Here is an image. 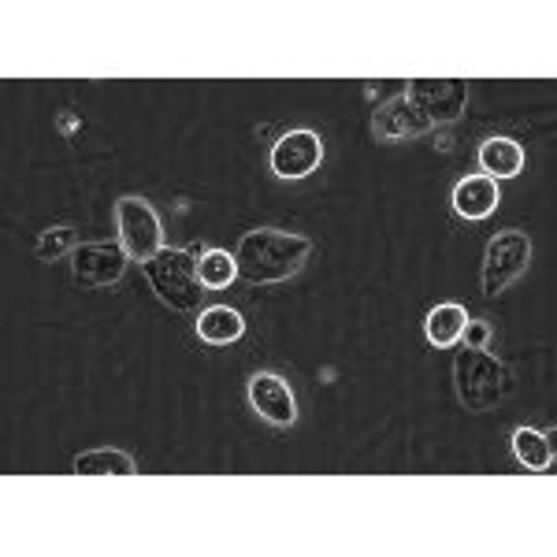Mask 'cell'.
<instances>
[{"mask_svg":"<svg viewBox=\"0 0 557 557\" xmlns=\"http://www.w3.org/2000/svg\"><path fill=\"white\" fill-rule=\"evenodd\" d=\"M513 454H517V461L532 472H546L554 465V443H550V435L539 428L513 431Z\"/></svg>","mask_w":557,"mask_h":557,"instance_id":"obj_15","label":"cell"},{"mask_svg":"<svg viewBox=\"0 0 557 557\" xmlns=\"http://www.w3.org/2000/svg\"><path fill=\"white\" fill-rule=\"evenodd\" d=\"M401 97L424 115L431 127H450L465 115L469 83L465 78H409Z\"/></svg>","mask_w":557,"mask_h":557,"instance_id":"obj_6","label":"cell"},{"mask_svg":"<svg viewBox=\"0 0 557 557\" xmlns=\"http://www.w3.org/2000/svg\"><path fill=\"white\" fill-rule=\"evenodd\" d=\"M197 272H201L205 290H227V286L238 278L235 253H227V249H201V257H197Z\"/></svg>","mask_w":557,"mask_h":557,"instance_id":"obj_17","label":"cell"},{"mask_svg":"<svg viewBox=\"0 0 557 557\" xmlns=\"http://www.w3.org/2000/svg\"><path fill=\"white\" fill-rule=\"evenodd\" d=\"M372 134H375V141L398 146V141H412V138L431 134V123L406 101V97H386L372 112Z\"/></svg>","mask_w":557,"mask_h":557,"instance_id":"obj_10","label":"cell"},{"mask_svg":"<svg viewBox=\"0 0 557 557\" xmlns=\"http://www.w3.org/2000/svg\"><path fill=\"white\" fill-rule=\"evenodd\" d=\"M457 401L469 412L498 409L513 394V372L487 349H465L454 364Z\"/></svg>","mask_w":557,"mask_h":557,"instance_id":"obj_3","label":"cell"},{"mask_svg":"<svg viewBox=\"0 0 557 557\" xmlns=\"http://www.w3.org/2000/svg\"><path fill=\"white\" fill-rule=\"evenodd\" d=\"M461 343L469 346V349H487L491 323L487 320H469V323H465V331H461Z\"/></svg>","mask_w":557,"mask_h":557,"instance_id":"obj_19","label":"cell"},{"mask_svg":"<svg viewBox=\"0 0 557 557\" xmlns=\"http://www.w3.org/2000/svg\"><path fill=\"white\" fill-rule=\"evenodd\" d=\"M323 160V141L317 131H286L283 138L272 146V172L278 178H305L320 168Z\"/></svg>","mask_w":557,"mask_h":557,"instance_id":"obj_9","label":"cell"},{"mask_svg":"<svg viewBox=\"0 0 557 557\" xmlns=\"http://www.w3.org/2000/svg\"><path fill=\"white\" fill-rule=\"evenodd\" d=\"M532 264V238L524 231H498L487 242V253H483V294L498 298Z\"/></svg>","mask_w":557,"mask_h":557,"instance_id":"obj_5","label":"cell"},{"mask_svg":"<svg viewBox=\"0 0 557 557\" xmlns=\"http://www.w3.org/2000/svg\"><path fill=\"white\" fill-rule=\"evenodd\" d=\"M134 472H138L134 457L123 450H112V446L86 450L75 457V475H134Z\"/></svg>","mask_w":557,"mask_h":557,"instance_id":"obj_16","label":"cell"},{"mask_svg":"<svg viewBox=\"0 0 557 557\" xmlns=\"http://www.w3.org/2000/svg\"><path fill=\"white\" fill-rule=\"evenodd\" d=\"M127 249L120 242H78L71 253V278L86 290H101V286H115L127 275Z\"/></svg>","mask_w":557,"mask_h":557,"instance_id":"obj_7","label":"cell"},{"mask_svg":"<svg viewBox=\"0 0 557 557\" xmlns=\"http://www.w3.org/2000/svg\"><path fill=\"white\" fill-rule=\"evenodd\" d=\"M309 257H312L309 238L294 235V231H275V227L249 231L235 249L238 275L257 286L286 283V278H294L309 268Z\"/></svg>","mask_w":557,"mask_h":557,"instance_id":"obj_1","label":"cell"},{"mask_svg":"<svg viewBox=\"0 0 557 557\" xmlns=\"http://www.w3.org/2000/svg\"><path fill=\"white\" fill-rule=\"evenodd\" d=\"M475 157L487 178H517L524 172V149L513 138H487Z\"/></svg>","mask_w":557,"mask_h":557,"instance_id":"obj_13","label":"cell"},{"mask_svg":"<svg viewBox=\"0 0 557 557\" xmlns=\"http://www.w3.org/2000/svg\"><path fill=\"white\" fill-rule=\"evenodd\" d=\"M465 323H469V312H465V305L446 301V305H435V309L428 312L424 335H428V343L435 346V349H450V346L461 343Z\"/></svg>","mask_w":557,"mask_h":557,"instance_id":"obj_14","label":"cell"},{"mask_svg":"<svg viewBox=\"0 0 557 557\" xmlns=\"http://www.w3.org/2000/svg\"><path fill=\"white\" fill-rule=\"evenodd\" d=\"M115 227H120V246L127 249L134 264H149L164 249V223L146 197H120L115 201Z\"/></svg>","mask_w":557,"mask_h":557,"instance_id":"obj_4","label":"cell"},{"mask_svg":"<svg viewBox=\"0 0 557 557\" xmlns=\"http://www.w3.org/2000/svg\"><path fill=\"white\" fill-rule=\"evenodd\" d=\"M498 209V183L487 175H465L461 183L454 186V212L461 220H487V215Z\"/></svg>","mask_w":557,"mask_h":557,"instance_id":"obj_11","label":"cell"},{"mask_svg":"<svg viewBox=\"0 0 557 557\" xmlns=\"http://www.w3.org/2000/svg\"><path fill=\"white\" fill-rule=\"evenodd\" d=\"M197 257H201V246H183V249L164 246L149 264H141L152 294H157L168 309H175V312L201 309L205 283H201V272H197Z\"/></svg>","mask_w":557,"mask_h":557,"instance_id":"obj_2","label":"cell"},{"mask_svg":"<svg viewBox=\"0 0 557 557\" xmlns=\"http://www.w3.org/2000/svg\"><path fill=\"white\" fill-rule=\"evenodd\" d=\"M78 249V231L75 227H52V231H45V235L38 238V260H45V264H52V260H60V257H71Z\"/></svg>","mask_w":557,"mask_h":557,"instance_id":"obj_18","label":"cell"},{"mask_svg":"<svg viewBox=\"0 0 557 557\" xmlns=\"http://www.w3.org/2000/svg\"><path fill=\"white\" fill-rule=\"evenodd\" d=\"M242 335H246V320H242V312L231 309V305H212V309H205L201 317H197V338H201L205 346H231V343H238Z\"/></svg>","mask_w":557,"mask_h":557,"instance_id":"obj_12","label":"cell"},{"mask_svg":"<svg viewBox=\"0 0 557 557\" xmlns=\"http://www.w3.org/2000/svg\"><path fill=\"white\" fill-rule=\"evenodd\" d=\"M249 406L264 424L272 428H294L298 424V401H294V391L283 375L275 372H257L246 386Z\"/></svg>","mask_w":557,"mask_h":557,"instance_id":"obj_8","label":"cell"}]
</instances>
